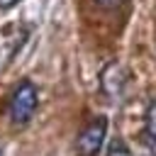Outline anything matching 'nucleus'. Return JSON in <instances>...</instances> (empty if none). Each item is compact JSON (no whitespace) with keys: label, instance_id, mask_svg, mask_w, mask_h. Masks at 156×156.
Returning a JSON list of instances; mask_svg holds the SVG:
<instances>
[{"label":"nucleus","instance_id":"1","mask_svg":"<svg viewBox=\"0 0 156 156\" xmlns=\"http://www.w3.org/2000/svg\"><path fill=\"white\" fill-rule=\"evenodd\" d=\"M37 102H39V95H37V88L32 80H22L12 95H10V105H7V115H10V122L15 127H24L32 117H34V110H37Z\"/></svg>","mask_w":156,"mask_h":156},{"label":"nucleus","instance_id":"2","mask_svg":"<svg viewBox=\"0 0 156 156\" xmlns=\"http://www.w3.org/2000/svg\"><path fill=\"white\" fill-rule=\"evenodd\" d=\"M105 136H107V119L102 115H98L78 134V139H76V156H98L102 144H105Z\"/></svg>","mask_w":156,"mask_h":156},{"label":"nucleus","instance_id":"3","mask_svg":"<svg viewBox=\"0 0 156 156\" xmlns=\"http://www.w3.org/2000/svg\"><path fill=\"white\" fill-rule=\"evenodd\" d=\"M122 85H124V71L119 63H110L102 73V88L107 95H119L122 93Z\"/></svg>","mask_w":156,"mask_h":156},{"label":"nucleus","instance_id":"4","mask_svg":"<svg viewBox=\"0 0 156 156\" xmlns=\"http://www.w3.org/2000/svg\"><path fill=\"white\" fill-rule=\"evenodd\" d=\"M141 139H144V144H146L151 151H156V100H154V102L149 105V110H146V122H144Z\"/></svg>","mask_w":156,"mask_h":156},{"label":"nucleus","instance_id":"5","mask_svg":"<svg viewBox=\"0 0 156 156\" xmlns=\"http://www.w3.org/2000/svg\"><path fill=\"white\" fill-rule=\"evenodd\" d=\"M105 156H132V151H129V146L119 139V136H115L112 141H110V146H107V154Z\"/></svg>","mask_w":156,"mask_h":156},{"label":"nucleus","instance_id":"6","mask_svg":"<svg viewBox=\"0 0 156 156\" xmlns=\"http://www.w3.org/2000/svg\"><path fill=\"white\" fill-rule=\"evenodd\" d=\"M100 7H105V10H115V7H119L124 0H95Z\"/></svg>","mask_w":156,"mask_h":156},{"label":"nucleus","instance_id":"7","mask_svg":"<svg viewBox=\"0 0 156 156\" xmlns=\"http://www.w3.org/2000/svg\"><path fill=\"white\" fill-rule=\"evenodd\" d=\"M20 0H0V10H10V7H15Z\"/></svg>","mask_w":156,"mask_h":156}]
</instances>
